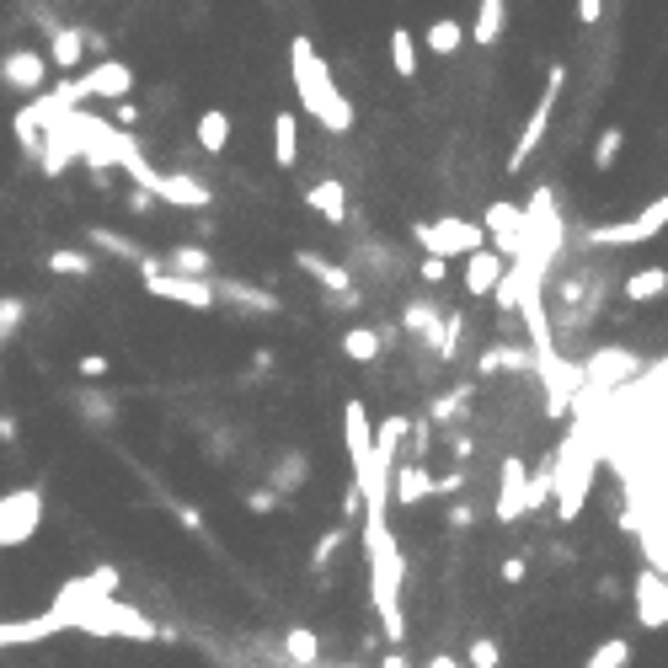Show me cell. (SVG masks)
Returning <instances> with one entry per match:
<instances>
[{
  "label": "cell",
  "instance_id": "4dcf8cb0",
  "mask_svg": "<svg viewBox=\"0 0 668 668\" xmlns=\"http://www.w3.org/2000/svg\"><path fill=\"white\" fill-rule=\"evenodd\" d=\"M273 161L284 172L300 166V123H294V113H273Z\"/></svg>",
  "mask_w": 668,
  "mask_h": 668
},
{
  "label": "cell",
  "instance_id": "bcb514c9",
  "mask_svg": "<svg viewBox=\"0 0 668 668\" xmlns=\"http://www.w3.org/2000/svg\"><path fill=\"white\" fill-rule=\"evenodd\" d=\"M246 508H252V514H278L284 497H278L273 487H252V492H246Z\"/></svg>",
  "mask_w": 668,
  "mask_h": 668
},
{
  "label": "cell",
  "instance_id": "6da1fadb",
  "mask_svg": "<svg viewBox=\"0 0 668 668\" xmlns=\"http://www.w3.org/2000/svg\"><path fill=\"white\" fill-rule=\"evenodd\" d=\"M364 556H369V599H375L385 642H407V610H401V578H407V556L391 535V519H364Z\"/></svg>",
  "mask_w": 668,
  "mask_h": 668
},
{
  "label": "cell",
  "instance_id": "d4e9b609",
  "mask_svg": "<svg viewBox=\"0 0 668 668\" xmlns=\"http://www.w3.org/2000/svg\"><path fill=\"white\" fill-rule=\"evenodd\" d=\"M305 481H310V455H305V449H284V455L273 460V471H268V487L284 497V503L305 487Z\"/></svg>",
  "mask_w": 668,
  "mask_h": 668
},
{
  "label": "cell",
  "instance_id": "f546056e",
  "mask_svg": "<svg viewBox=\"0 0 668 668\" xmlns=\"http://www.w3.org/2000/svg\"><path fill=\"white\" fill-rule=\"evenodd\" d=\"M508 27V0H476V27H471V43L492 49Z\"/></svg>",
  "mask_w": 668,
  "mask_h": 668
},
{
  "label": "cell",
  "instance_id": "7a4b0ae2",
  "mask_svg": "<svg viewBox=\"0 0 668 668\" xmlns=\"http://www.w3.org/2000/svg\"><path fill=\"white\" fill-rule=\"evenodd\" d=\"M289 75H294V91H300V107L321 123L326 134H348L353 129V102L337 91L332 65L316 54L310 38H289Z\"/></svg>",
  "mask_w": 668,
  "mask_h": 668
},
{
  "label": "cell",
  "instance_id": "f5cc1de1",
  "mask_svg": "<svg viewBox=\"0 0 668 668\" xmlns=\"http://www.w3.org/2000/svg\"><path fill=\"white\" fill-rule=\"evenodd\" d=\"M177 524H182V530H193V535H198V530H204V514H198L193 503H177Z\"/></svg>",
  "mask_w": 668,
  "mask_h": 668
},
{
  "label": "cell",
  "instance_id": "f907efd6",
  "mask_svg": "<svg viewBox=\"0 0 668 668\" xmlns=\"http://www.w3.org/2000/svg\"><path fill=\"white\" fill-rule=\"evenodd\" d=\"M359 514H364V492H359V487H353V481H348V487H343V524H353Z\"/></svg>",
  "mask_w": 668,
  "mask_h": 668
},
{
  "label": "cell",
  "instance_id": "44dd1931",
  "mask_svg": "<svg viewBox=\"0 0 668 668\" xmlns=\"http://www.w3.org/2000/svg\"><path fill=\"white\" fill-rule=\"evenodd\" d=\"M91 54V27H75V22H59L54 33H49V65L59 75H70L81 59Z\"/></svg>",
  "mask_w": 668,
  "mask_h": 668
},
{
  "label": "cell",
  "instance_id": "e0dca14e",
  "mask_svg": "<svg viewBox=\"0 0 668 668\" xmlns=\"http://www.w3.org/2000/svg\"><path fill=\"white\" fill-rule=\"evenodd\" d=\"M294 268H300L305 278H316L326 294H359V278H353L343 262H332L326 252H310L305 246V252H294Z\"/></svg>",
  "mask_w": 668,
  "mask_h": 668
},
{
  "label": "cell",
  "instance_id": "e575fe53",
  "mask_svg": "<svg viewBox=\"0 0 668 668\" xmlns=\"http://www.w3.org/2000/svg\"><path fill=\"white\" fill-rule=\"evenodd\" d=\"M353 540V524H332V530H321V540L310 546V572H326L337 562V551H343Z\"/></svg>",
  "mask_w": 668,
  "mask_h": 668
},
{
  "label": "cell",
  "instance_id": "f1b7e54d",
  "mask_svg": "<svg viewBox=\"0 0 668 668\" xmlns=\"http://www.w3.org/2000/svg\"><path fill=\"white\" fill-rule=\"evenodd\" d=\"M668 294V268H636L626 284H620V300H631V305H652V300H663Z\"/></svg>",
  "mask_w": 668,
  "mask_h": 668
},
{
  "label": "cell",
  "instance_id": "74e56055",
  "mask_svg": "<svg viewBox=\"0 0 668 668\" xmlns=\"http://www.w3.org/2000/svg\"><path fill=\"white\" fill-rule=\"evenodd\" d=\"M49 273H59V278H91V273H97V257L81 252V246H59V252H49Z\"/></svg>",
  "mask_w": 668,
  "mask_h": 668
},
{
  "label": "cell",
  "instance_id": "60d3db41",
  "mask_svg": "<svg viewBox=\"0 0 668 668\" xmlns=\"http://www.w3.org/2000/svg\"><path fill=\"white\" fill-rule=\"evenodd\" d=\"M631 663V642L626 636H610V642H599L594 652H588L583 668H626Z\"/></svg>",
  "mask_w": 668,
  "mask_h": 668
},
{
  "label": "cell",
  "instance_id": "c3c4849f",
  "mask_svg": "<svg viewBox=\"0 0 668 668\" xmlns=\"http://www.w3.org/2000/svg\"><path fill=\"white\" fill-rule=\"evenodd\" d=\"M444 524H449V530H471V524H476V508H471V503H449Z\"/></svg>",
  "mask_w": 668,
  "mask_h": 668
},
{
  "label": "cell",
  "instance_id": "9a60e30c",
  "mask_svg": "<svg viewBox=\"0 0 668 668\" xmlns=\"http://www.w3.org/2000/svg\"><path fill=\"white\" fill-rule=\"evenodd\" d=\"M129 86H134V70L123 65V59H102L97 70H86V75H75V91L91 102V97H102V102H118V97H129Z\"/></svg>",
  "mask_w": 668,
  "mask_h": 668
},
{
  "label": "cell",
  "instance_id": "ab89813d",
  "mask_svg": "<svg viewBox=\"0 0 668 668\" xmlns=\"http://www.w3.org/2000/svg\"><path fill=\"white\" fill-rule=\"evenodd\" d=\"M22 321H27V300H22V294H0V348L17 343Z\"/></svg>",
  "mask_w": 668,
  "mask_h": 668
},
{
  "label": "cell",
  "instance_id": "ee69618b",
  "mask_svg": "<svg viewBox=\"0 0 668 668\" xmlns=\"http://www.w3.org/2000/svg\"><path fill=\"white\" fill-rule=\"evenodd\" d=\"M465 663H471V668H503V647H497V636H476L471 652H465Z\"/></svg>",
  "mask_w": 668,
  "mask_h": 668
},
{
  "label": "cell",
  "instance_id": "ac0fdd59",
  "mask_svg": "<svg viewBox=\"0 0 668 668\" xmlns=\"http://www.w3.org/2000/svg\"><path fill=\"white\" fill-rule=\"evenodd\" d=\"M428 497H433V471L423 460L391 465V503L396 508H417V503H428Z\"/></svg>",
  "mask_w": 668,
  "mask_h": 668
},
{
  "label": "cell",
  "instance_id": "ba28073f",
  "mask_svg": "<svg viewBox=\"0 0 668 668\" xmlns=\"http://www.w3.org/2000/svg\"><path fill=\"white\" fill-rule=\"evenodd\" d=\"M38 524H43V492L38 487H17V492L0 497V551L33 540Z\"/></svg>",
  "mask_w": 668,
  "mask_h": 668
},
{
  "label": "cell",
  "instance_id": "7bdbcfd3",
  "mask_svg": "<svg viewBox=\"0 0 668 668\" xmlns=\"http://www.w3.org/2000/svg\"><path fill=\"white\" fill-rule=\"evenodd\" d=\"M620 145H626V129H604V134H599V145H594V172H610L615 155H620Z\"/></svg>",
  "mask_w": 668,
  "mask_h": 668
},
{
  "label": "cell",
  "instance_id": "681fc988",
  "mask_svg": "<svg viewBox=\"0 0 668 668\" xmlns=\"http://www.w3.org/2000/svg\"><path fill=\"white\" fill-rule=\"evenodd\" d=\"M107 369H113V364H107V353H81V375L86 380H107Z\"/></svg>",
  "mask_w": 668,
  "mask_h": 668
},
{
  "label": "cell",
  "instance_id": "db71d44e",
  "mask_svg": "<svg viewBox=\"0 0 668 668\" xmlns=\"http://www.w3.org/2000/svg\"><path fill=\"white\" fill-rule=\"evenodd\" d=\"M113 123H123V129H129V123H139V107H134L129 97H118V102H113Z\"/></svg>",
  "mask_w": 668,
  "mask_h": 668
},
{
  "label": "cell",
  "instance_id": "7dc6e473",
  "mask_svg": "<svg viewBox=\"0 0 668 668\" xmlns=\"http://www.w3.org/2000/svg\"><path fill=\"white\" fill-rule=\"evenodd\" d=\"M465 471H444V476H433V497H455V492H465Z\"/></svg>",
  "mask_w": 668,
  "mask_h": 668
},
{
  "label": "cell",
  "instance_id": "f35d334b",
  "mask_svg": "<svg viewBox=\"0 0 668 668\" xmlns=\"http://www.w3.org/2000/svg\"><path fill=\"white\" fill-rule=\"evenodd\" d=\"M391 65L401 81H417V38L407 27H391Z\"/></svg>",
  "mask_w": 668,
  "mask_h": 668
},
{
  "label": "cell",
  "instance_id": "484cf974",
  "mask_svg": "<svg viewBox=\"0 0 668 668\" xmlns=\"http://www.w3.org/2000/svg\"><path fill=\"white\" fill-rule=\"evenodd\" d=\"M460 343H465V310L449 305L444 321H439V332L428 337V353H433L439 364H455V359H460Z\"/></svg>",
  "mask_w": 668,
  "mask_h": 668
},
{
  "label": "cell",
  "instance_id": "d590c367",
  "mask_svg": "<svg viewBox=\"0 0 668 668\" xmlns=\"http://www.w3.org/2000/svg\"><path fill=\"white\" fill-rule=\"evenodd\" d=\"M423 43L439 59H455L460 54V43H465V27L455 22V17H439V22H428V33H423Z\"/></svg>",
  "mask_w": 668,
  "mask_h": 668
},
{
  "label": "cell",
  "instance_id": "1f68e13d",
  "mask_svg": "<svg viewBox=\"0 0 668 668\" xmlns=\"http://www.w3.org/2000/svg\"><path fill=\"white\" fill-rule=\"evenodd\" d=\"M166 273H188V278H214V257L204 246H172V252L161 257Z\"/></svg>",
  "mask_w": 668,
  "mask_h": 668
},
{
  "label": "cell",
  "instance_id": "b9f144b4",
  "mask_svg": "<svg viewBox=\"0 0 668 668\" xmlns=\"http://www.w3.org/2000/svg\"><path fill=\"white\" fill-rule=\"evenodd\" d=\"M636 236H642V241H652V236H658V230H668V193L658 198V204H647L642 214H636Z\"/></svg>",
  "mask_w": 668,
  "mask_h": 668
},
{
  "label": "cell",
  "instance_id": "52a82bcc",
  "mask_svg": "<svg viewBox=\"0 0 668 668\" xmlns=\"http://www.w3.org/2000/svg\"><path fill=\"white\" fill-rule=\"evenodd\" d=\"M70 631L102 636V642H107V636H134V642H150V636H155L150 620L139 615V610H129L123 599H97L91 610H81V615L70 620Z\"/></svg>",
  "mask_w": 668,
  "mask_h": 668
},
{
  "label": "cell",
  "instance_id": "9c48e42d",
  "mask_svg": "<svg viewBox=\"0 0 668 668\" xmlns=\"http://www.w3.org/2000/svg\"><path fill=\"white\" fill-rule=\"evenodd\" d=\"M150 193H155V204H166V209H193V214H204V209L214 204V188H209L204 177H193V172H155Z\"/></svg>",
  "mask_w": 668,
  "mask_h": 668
},
{
  "label": "cell",
  "instance_id": "8d00e7d4",
  "mask_svg": "<svg viewBox=\"0 0 668 668\" xmlns=\"http://www.w3.org/2000/svg\"><path fill=\"white\" fill-rule=\"evenodd\" d=\"M198 145H204L209 155H220L225 145H230V113H225V107H209V113L204 118H198Z\"/></svg>",
  "mask_w": 668,
  "mask_h": 668
},
{
  "label": "cell",
  "instance_id": "6f0895ef",
  "mask_svg": "<svg viewBox=\"0 0 668 668\" xmlns=\"http://www.w3.org/2000/svg\"><path fill=\"white\" fill-rule=\"evenodd\" d=\"M17 439V417H0V444H11Z\"/></svg>",
  "mask_w": 668,
  "mask_h": 668
},
{
  "label": "cell",
  "instance_id": "30bf717a",
  "mask_svg": "<svg viewBox=\"0 0 668 668\" xmlns=\"http://www.w3.org/2000/svg\"><path fill=\"white\" fill-rule=\"evenodd\" d=\"M519 514H530V465H524L519 455H508L503 465H497V508H492V519L514 524Z\"/></svg>",
  "mask_w": 668,
  "mask_h": 668
},
{
  "label": "cell",
  "instance_id": "d6986e66",
  "mask_svg": "<svg viewBox=\"0 0 668 668\" xmlns=\"http://www.w3.org/2000/svg\"><path fill=\"white\" fill-rule=\"evenodd\" d=\"M642 369V359L636 353H626V348H599L594 359L583 364V385H599V391H610V385H620L626 375H636Z\"/></svg>",
  "mask_w": 668,
  "mask_h": 668
},
{
  "label": "cell",
  "instance_id": "4fadbf2b",
  "mask_svg": "<svg viewBox=\"0 0 668 668\" xmlns=\"http://www.w3.org/2000/svg\"><path fill=\"white\" fill-rule=\"evenodd\" d=\"M636 626L642 631H663L668 626V572L658 567H647V572H636Z\"/></svg>",
  "mask_w": 668,
  "mask_h": 668
},
{
  "label": "cell",
  "instance_id": "f6af8a7d",
  "mask_svg": "<svg viewBox=\"0 0 668 668\" xmlns=\"http://www.w3.org/2000/svg\"><path fill=\"white\" fill-rule=\"evenodd\" d=\"M417 278H423L428 289L449 284V257H428V252H423V262H417Z\"/></svg>",
  "mask_w": 668,
  "mask_h": 668
},
{
  "label": "cell",
  "instance_id": "2e32d148",
  "mask_svg": "<svg viewBox=\"0 0 668 668\" xmlns=\"http://www.w3.org/2000/svg\"><path fill=\"white\" fill-rule=\"evenodd\" d=\"M503 273H508V257L492 252V246H476V252L465 257V294H471V300H492Z\"/></svg>",
  "mask_w": 668,
  "mask_h": 668
},
{
  "label": "cell",
  "instance_id": "9f6ffc18",
  "mask_svg": "<svg viewBox=\"0 0 668 668\" xmlns=\"http://www.w3.org/2000/svg\"><path fill=\"white\" fill-rule=\"evenodd\" d=\"M123 204H129L134 214H150V209H155V193H145V188H134L129 198H123Z\"/></svg>",
  "mask_w": 668,
  "mask_h": 668
},
{
  "label": "cell",
  "instance_id": "d6a6232c",
  "mask_svg": "<svg viewBox=\"0 0 668 668\" xmlns=\"http://www.w3.org/2000/svg\"><path fill=\"white\" fill-rule=\"evenodd\" d=\"M284 658H289V668H316L321 663V636L316 631H305V626H294V631H284Z\"/></svg>",
  "mask_w": 668,
  "mask_h": 668
},
{
  "label": "cell",
  "instance_id": "7c38bea8",
  "mask_svg": "<svg viewBox=\"0 0 668 668\" xmlns=\"http://www.w3.org/2000/svg\"><path fill=\"white\" fill-rule=\"evenodd\" d=\"M214 300L241 310V316H278V310H284V300H278L273 289L252 284V278H214Z\"/></svg>",
  "mask_w": 668,
  "mask_h": 668
},
{
  "label": "cell",
  "instance_id": "4316f807",
  "mask_svg": "<svg viewBox=\"0 0 668 668\" xmlns=\"http://www.w3.org/2000/svg\"><path fill=\"white\" fill-rule=\"evenodd\" d=\"M86 241L97 246V252L118 257V262H134V268H145V262H150V252H139V241H129V236H123V230H113V225H91Z\"/></svg>",
  "mask_w": 668,
  "mask_h": 668
},
{
  "label": "cell",
  "instance_id": "8992f818",
  "mask_svg": "<svg viewBox=\"0 0 668 668\" xmlns=\"http://www.w3.org/2000/svg\"><path fill=\"white\" fill-rule=\"evenodd\" d=\"M139 278H145V294H150V300H172V305H188V310H214V305H220V300H214V278L166 273L161 257H150L145 268H139Z\"/></svg>",
  "mask_w": 668,
  "mask_h": 668
},
{
  "label": "cell",
  "instance_id": "83f0119b",
  "mask_svg": "<svg viewBox=\"0 0 668 668\" xmlns=\"http://www.w3.org/2000/svg\"><path fill=\"white\" fill-rule=\"evenodd\" d=\"M385 348H391V332H375V326H348L343 332V353L353 364H375Z\"/></svg>",
  "mask_w": 668,
  "mask_h": 668
},
{
  "label": "cell",
  "instance_id": "11a10c76",
  "mask_svg": "<svg viewBox=\"0 0 668 668\" xmlns=\"http://www.w3.org/2000/svg\"><path fill=\"white\" fill-rule=\"evenodd\" d=\"M599 17H604V0H578V22L583 27H594Z\"/></svg>",
  "mask_w": 668,
  "mask_h": 668
},
{
  "label": "cell",
  "instance_id": "5b68a950",
  "mask_svg": "<svg viewBox=\"0 0 668 668\" xmlns=\"http://www.w3.org/2000/svg\"><path fill=\"white\" fill-rule=\"evenodd\" d=\"M562 86H567V65H551L546 70V86H540V102L530 107V118H524L514 150H508V172H524V161L546 145V129H551V118H556V102H562Z\"/></svg>",
  "mask_w": 668,
  "mask_h": 668
},
{
  "label": "cell",
  "instance_id": "603a6c76",
  "mask_svg": "<svg viewBox=\"0 0 668 668\" xmlns=\"http://www.w3.org/2000/svg\"><path fill=\"white\" fill-rule=\"evenodd\" d=\"M471 401H476V385H449L444 396L428 401V423L449 433V428H465V417H471Z\"/></svg>",
  "mask_w": 668,
  "mask_h": 668
},
{
  "label": "cell",
  "instance_id": "3957f363",
  "mask_svg": "<svg viewBox=\"0 0 668 668\" xmlns=\"http://www.w3.org/2000/svg\"><path fill=\"white\" fill-rule=\"evenodd\" d=\"M604 294H610V284H604L599 268H572L562 278H546V300H556L562 326H572V332H588V326L599 321Z\"/></svg>",
  "mask_w": 668,
  "mask_h": 668
},
{
  "label": "cell",
  "instance_id": "277c9868",
  "mask_svg": "<svg viewBox=\"0 0 668 668\" xmlns=\"http://www.w3.org/2000/svg\"><path fill=\"white\" fill-rule=\"evenodd\" d=\"M412 241L428 257H471L476 246H487V230L476 220H465V214H439V220H417Z\"/></svg>",
  "mask_w": 668,
  "mask_h": 668
},
{
  "label": "cell",
  "instance_id": "ffe728a7",
  "mask_svg": "<svg viewBox=\"0 0 668 668\" xmlns=\"http://www.w3.org/2000/svg\"><path fill=\"white\" fill-rule=\"evenodd\" d=\"M444 310H449V305L439 300V294H412V300L401 305V332H407L412 343H423V348H428V337L439 332Z\"/></svg>",
  "mask_w": 668,
  "mask_h": 668
},
{
  "label": "cell",
  "instance_id": "8fae6325",
  "mask_svg": "<svg viewBox=\"0 0 668 668\" xmlns=\"http://www.w3.org/2000/svg\"><path fill=\"white\" fill-rule=\"evenodd\" d=\"M49 54H38V49H11L6 59H0V86H11V91H22V97H38V91H49Z\"/></svg>",
  "mask_w": 668,
  "mask_h": 668
},
{
  "label": "cell",
  "instance_id": "836d02e7",
  "mask_svg": "<svg viewBox=\"0 0 668 668\" xmlns=\"http://www.w3.org/2000/svg\"><path fill=\"white\" fill-rule=\"evenodd\" d=\"M75 412H86L97 428H113L118 423V401L107 396L102 385H81V391H75Z\"/></svg>",
  "mask_w": 668,
  "mask_h": 668
},
{
  "label": "cell",
  "instance_id": "816d5d0a",
  "mask_svg": "<svg viewBox=\"0 0 668 668\" xmlns=\"http://www.w3.org/2000/svg\"><path fill=\"white\" fill-rule=\"evenodd\" d=\"M524 572H530V562H524V551H519V556H508V562H503V583H508V588H514V583H524Z\"/></svg>",
  "mask_w": 668,
  "mask_h": 668
},
{
  "label": "cell",
  "instance_id": "7402d4cb",
  "mask_svg": "<svg viewBox=\"0 0 668 668\" xmlns=\"http://www.w3.org/2000/svg\"><path fill=\"white\" fill-rule=\"evenodd\" d=\"M481 375H524L530 380L535 375V353L524 348V343H487L481 348V359H476Z\"/></svg>",
  "mask_w": 668,
  "mask_h": 668
},
{
  "label": "cell",
  "instance_id": "cb8c5ba5",
  "mask_svg": "<svg viewBox=\"0 0 668 668\" xmlns=\"http://www.w3.org/2000/svg\"><path fill=\"white\" fill-rule=\"evenodd\" d=\"M305 204L316 209L326 225H343V220H348V188H343V177H321V182H310V188H305Z\"/></svg>",
  "mask_w": 668,
  "mask_h": 668
},
{
  "label": "cell",
  "instance_id": "5bb4252c",
  "mask_svg": "<svg viewBox=\"0 0 668 668\" xmlns=\"http://www.w3.org/2000/svg\"><path fill=\"white\" fill-rule=\"evenodd\" d=\"M481 230H487V246L503 257H519V236H524V209L508 204V198H492L487 204V220H481Z\"/></svg>",
  "mask_w": 668,
  "mask_h": 668
}]
</instances>
